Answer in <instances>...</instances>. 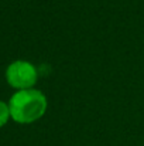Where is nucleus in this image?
<instances>
[{"mask_svg":"<svg viewBox=\"0 0 144 146\" xmlns=\"http://www.w3.org/2000/svg\"><path fill=\"white\" fill-rule=\"evenodd\" d=\"M38 78L37 68L24 60H17L11 62L6 70V80L10 87H13L17 91L21 90H30L36 85Z\"/></svg>","mask_w":144,"mask_h":146,"instance_id":"obj_2","label":"nucleus"},{"mask_svg":"<svg viewBox=\"0 0 144 146\" xmlns=\"http://www.w3.org/2000/svg\"><path fill=\"white\" fill-rule=\"evenodd\" d=\"M47 105L45 95L34 88L17 91L9 101L11 119L17 123H33L38 121L44 116Z\"/></svg>","mask_w":144,"mask_h":146,"instance_id":"obj_1","label":"nucleus"},{"mask_svg":"<svg viewBox=\"0 0 144 146\" xmlns=\"http://www.w3.org/2000/svg\"><path fill=\"white\" fill-rule=\"evenodd\" d=\"M11 118L10 115V108H9V104L4 102V101H0V128L4 126L9 119Z\"/></svg>","mask_w":144,"mask_h":146,"instance_id":"obj_3","label":"nucleus"}]
</instances>
